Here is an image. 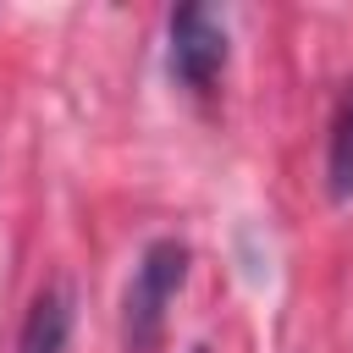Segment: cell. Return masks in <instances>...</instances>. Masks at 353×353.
Instances as JSON below:
<instances>
[{
    "label": "cell",
    "instance_id": "3957f363",
    "mask_svg": "<svg viewBox=\"0 0 353 353\" xmlns=\"http://www.w3.org/2000/svg\"><path fill=\"white\" fill-rule=\"evenodd\" d=\"M66 342H72V287L50 281L28 303V320L17 331V353H66Z\"/></svg>",
    "mask_w": 353,
    "mask_h": 353
},
{
    "label": "cell",
    "instance_id": "7a4b0ae2",
    "mask_svg": "<svg viewBox=\"0 0 353 353\" xmlns=\"http://www.w3.org/2000/svg\"><path fill=\"white\" fill-rule=\"evenodd\" d=\"M226 66V22L210 6L171 11V77L188 88H210Z\"/></svg>",
    "mask_w": 353,
    "mask_h": 353
},
{
    "label": "cell",
    "instance_id": "6da1fadb",
    "mask_svg": "<svg viewBox=\"0 0 353 353\" xmlns=\"http://www.w3.org/2000/svg\"><path fill=\"white\" fill-rule=\"evenodd\" d=\"M182 281H188V243L154 237L143 248L138 270H132V287H127V342H132V353H149L160 342L165 309L182 292Z\"/></svg>",
    "mask_w": 353,
    "mask_h": 353
},
{
    "label": "cell",
    "instance_id": "5b68a950",
    "mask_svg": "<svg viewBox=\"0 0 353 353\" xmlns=\"http://www.w3.org/2000/svg\"><path fill=\"white\" fill-rule=\"evenodd\" d=\"M193 353H210V347H193Z\"/></svg>",
    "mask_w": 353,
    "mask_h": 353
},
{
    "label": "cell",
    "instance_id": "277c9868",
    "mask_svg": "<svg viewBox=\"0 0 353 353\" xmlns=\"http://www.w3.org/2000/svg\"><path fill=\"white\" fill-rule=\"evenodd\" d=\"M325 176H331V199H353V88L342 94V105H336V121H331Z\"/></svg>",
    "mask_w": 353,
    "mask_h": 353
}]
</instances>
